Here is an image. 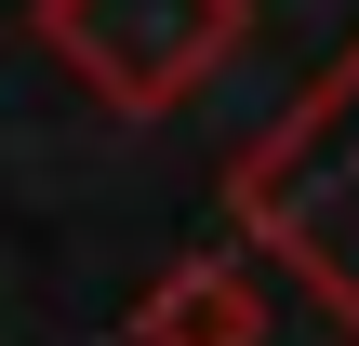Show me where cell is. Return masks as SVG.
I'll use <instances>...</instances> for the list:
<instances>
[{
    "label": "cell",
    "instance_id": "obj_3",
    "mask_svg": "<svg viewBox=\"0 0 359 346\" xmlns=\"http://www.w3.org/2000/svg\"><path fill=\"white\" fill-rule=\"evenodd\" d=\"M266 333V280L240 253H187L160 267V293L133 307V346H253Z\"/></svg>",
    "mask_w": 359,
    "mask_h": 346
},
{
    "label": "cell",
    "instance_id": "obj_1",
    "mask_svg": "<svg viewBox=\"0 0 359 346\" xmlns=\"http://www.w3.org/2000/svg\"><path fill=\"white\" fill-rule=\"evenodd\" d=\"M240 227H253L280 267H306V293L359 333V40L253 133V160H240Z\"/></svg>",
    "mask_w": 359,
    "mask_h": 346
},
{
    "label": "cell",
    "instance_id": "obj_2",
    "mask_svg": "<svg viewBox=\"0 0 359 346\" xmlns=\"http://www.w3.org/2000/svg\"><path fill=\"white\" fill-rule=\"evenodd\" d=\"M40 40L93 107L160 120L253 40V0H40Z\"/></svg>",
    "mask_w": 359,
    "mask_h": 346
}]
</instances>
